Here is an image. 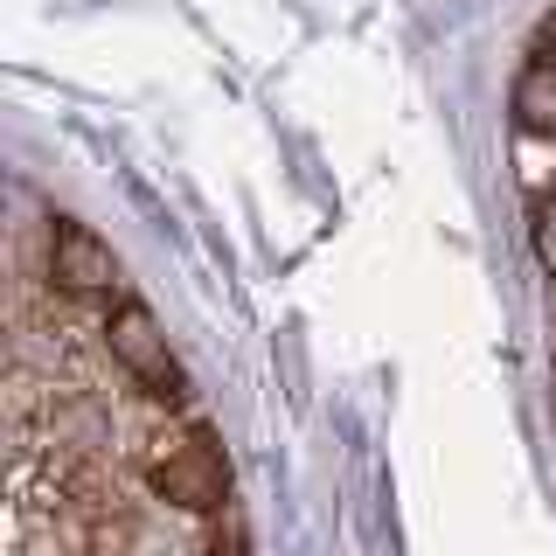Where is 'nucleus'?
Returning <instances> with one entry per match:
<instances>
[{
	"instance_id": "obj_1",
	"label": "nucleus",
	"mask_w": 556,
	"mask_h": 556,
	"mask_svg": "<svg viewBox=\"0 0 556 556\" xmlns=\"http://www.w3.org/2000/svg\"><path fill=\"white\" fill-rule=\"evenodd\" d=\"M147 480H153V494H167L174 508H195V515L230 501V466H223V452H216V439H208L202 425L153 445L147 452Z\"/></svg>"
},
{
	"instance_id": "obj_2",
	"label": "nucleus",
	"mask_w": 556,
	"mask_h": 556,
	"mask_svg": "<svg viewBox=\"0 0 556 556\" xmlns=\"http://www.w3.org/2000/svg\"><path fill=\"white\" fill-rule=\"evenodd\" d=\"M104 341H112L118 369H126L147 396H161V404H181V396H188V376H181V362H174V348H167L161 327H153L147 306L126 300L112 313V327H104Z\"/></svg>"
},
{
	"instance_id": "obj_3",
	"label": "nucleus",
	"mask_w": 556,
	"mask_h": 556,
	"mask_svg": "<svg viewBox=\"0 0 556 556\" xmlns=\"http://www.w3.org/2000/svg\"><path fill=\"white\" fill-rule=\"evenodd\" d=\"M49 278H56L63 292H77V300H104V292L118 286V257L91 223L56 216L49 223Z\"/></svg>"
},
{
	"instance_id": "obj_4",
	"label": "nucleus",
	"mask_w": 556,
	"mask_h": 556,
	"mask_svg": "<svg viewBox=\"0 0 556 556\" xmlns=\"http://www.w3.org/2000/svg\"><path fill=\"white\" fill-rule=\"evenodd\" d=\"M508 112L521 132H556V56H535L521 70L515 91H508Z\"/></svg>"
},
{
	"instance_id": "obj_5",
	"label": "nucleus",
	"mask_w": 556,
	"mask_h": 556,
	"mask_svg": "<svg viewBox=\"0 0 556 556\" xmlns=\"http://www.w3.org/2000/svg\"><path fill=\"white\" fill-rule=\"evenodd\" d=\"M529 216H535V251L556 265V181H543V188L529 195Z\"/></svg>"
},
{
	"instance_id": "obj_6",
	"label": "nucleus",
	"mask_w": 556,
	"mask_h": 556,
	"mask_svg": "<svg viewBox=\"0 0 556 556\" xmlns=\"http://www.w3.org/2000/svg\"><path fill=\"white\" fill-rule=\"evenodd\" d=\"M208 556H251V535H243V521H237V515L216 529V543H208Z\"/></svg>"
},
{
	"instance_id": "obj_7",
	"label": "nucleus",
	"mask_w": 556,
	"mask_h": 556,
	"mask_svg": "<svg viewBox=\"0 0 556 556\" xmlns=\"http://www.w3.org/2000/svg\"><path fill=\"white\" fill-rule=\"evenodd\" d=\"M549 49H556V14H549Z\"/></svg>"
}]
</instances>
